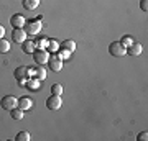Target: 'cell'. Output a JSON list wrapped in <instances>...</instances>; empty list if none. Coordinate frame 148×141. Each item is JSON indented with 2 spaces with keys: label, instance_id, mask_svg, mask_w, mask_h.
Wrapping results in <instances>:
<instances>
[{
  "label": "cell",
  "instance_id": "obj_5",
  "mask_svg": "<svg viewBox=\"0 0 148 141\" xmlns=\"http://www.w3.org/2000/svg\"><path fill=\"white\" fill-rule=\"evenodd\" d=\"M48 64H49L51 71H54V72H58V71H61V69H63V59L59 58L58 54L49 56V59H48Z\"/></svg>",
  "mask_w": 148,
  "mask_h": 141
},
{
  "label": "cell",
  "instance_id": "obj_6",
  "mask_svg": "<svg viewBox=\"0 0 148 141\" xmlns=\"http://www.w3.org/2000/svg\"><path fill=\"white\" fill-rule=\"evenodd\" d=\"M63 105V100H61V95H51V97H48L46 100V107L49 110H58L59 107Z\"/></svg>",
  "mask_w": 148,
  "mask_h": 141
},
{
  "label": "cell",
  "instance_id": "obj_8",
  "mask_svg": "<svg viewBox=\"0 0 148 141\" xmlns=\"http://www.w3.org/2000/svg\"><path fill=\"white\" fill-rule=\"evenodd\" d=\"M12 36H13V41L15 43H23L27 41V31L23 30V28H15L13 30V33H12Z\"/></svg>",
  "mask_w": 148,
  "mask_h": 141
},
{
  "label": "cell",
  "instance_id": "obj_3",
  "mask_svg": "<svg viewBox=\"0 0 148 141\" xmlns=\"http://www.w3.org/2000/svg\"><path fill=\"white\" fill-rule=\"evenodd\" d=\"M0 105H2V108L3 110H13L18 107V99H15L13 95H5L3 99L0 100Z\"/></svg>",
  "mask_w": 148,
  "mask_h": 141
},
{
  "label": "cell",
  "instance_id": "obj_4",
  "mask_svg": "<svg viewBox=\"0 0 148 141\" xmlns=\"http://www.w3.org/2000/svg\"><path fill=\"white\" fill-rule=\"evenodd\" d=\"M109 51H110V54L112 56H115V58H120V56H123V54H127V49L122 46V43H119V41L110 43Z\"/></svg>",
  "mask_w": 148,
  "mask_h": 141
},
{
  "label": "cell",
  "instance_id": "obj_16",
  "mask_svg": "<svg viewBox=\"0 0 148 141\" xmlns=\"http://www.w3.org/2000/svg\"><path fill=\"white\" fill-rule=\"evenodd\" d=\"M40 5V0H23V7L27 10H35Z\"/></svg>",
  "mask_w": 148,
  "mask_h": 141
},
{
  "label": "cell",
  "instance_id": "obj_26",
  "mask_svg": "<svg viewBox=\"0 0 148 141\" xmlns=\"http://www.w3.org/2000/svg\"><path fill=\"white\" fill-rule=\"evenodd\" d=\"M137 138H138V140H140V141L147 140V138H148V133H147V131H142V133H140V135H138Z\"/></svg>",
  "mask_w": 148,
  "mask_h": 141
},
{
  "label": "cell",
  "instance_id": "obj_11",
  "mask_svg": "<svg viewBox=\"0 0 148 141\" xmlns=\"http://www.w3.org/2000/svg\"><path fill=\"white\" fill-rule=\"evenodd\" d=\"M127 54H132V56H138V54H142V44L133 41L132 44L127 48Z\"/></svg>",
  "mask_w": 148,
  "mask_h": 141
},
{
  "label": "cell",
  "instance_id": "obj_23",
  "mask_svg": "<svg viewBox=\"0 0 148 141\" xmlns=\"http://www.w3.org/2000/svg\"><path fill=\"white\" fill-rule=\"evenodd\" d=\"M120 43H122V46H123L125 49H127V48L133 43V38H132V36H123V38H122V41H120Z\"/></svg>",
  "mask_w": 148,
  "mask_h": 141
},
{
  "label": "cell",
  "instance_id": "obj_18",
  "mask_svg": "<svg viewBox=\"0 0 148 141\" xmlns=\"http://www.w3.org/2000/svg\"><path fill=\"white\" fill-rule=\"evenodd\" d=\"M10 51V41L5 40V38H2L0 40V52L3 54V52H8Z\"/></svg>",
  "mask_w": 148,
  "mask_h": 141
},
{
  "label": "cell",
  "instance_id": "obj_13",
  "mask_svg": "<svg viewBox=\"0 0 148 141\" xmlns=\"http://www.w3.org/2000/svg\"><path fill=\"white\" fill-rule=\"evenodd\" d=\"M21 48H23V52H27V54H33V51L36 49V46H35V43H33L32 40L23 41L21 43Z\"/></svg>",
  "mask_w": 148,
  "mask_h": 141
},
{
  "label": "cell",
  "instance_id": "obj_12",
  "mask_svg": "<svg viewBox=\"0 0 148 141\" xmlns=\"http://www.w3.org/2000/svg\"><path fill=\"white\" fill-rule=\"evenodd\" d=\"M18 107L21 110H30L33 107V100L30 97H21V99H18Z\"/></svg>",
  "mask_w": 148,
  "mask_h": 141
},
{
  "label": "cell",
  "instance_id": "obj_9",
  "mask_svg": "<svg viewBox=\"0 0 148 141\" xmlns=\"http://www.w3.org/2000/svg\"><path fill=\"white\" fill-rule=\"evenodd\" d=\"M32 77L38 79V80H45L46 79V71H45V67L43 66H38V67H33L32 69Z\"/></svg>",
  "mask_w": 148,
  "mask_h": 141
},
{
  "label": "cell",
  "instance_id": "obj_25",
  "mask_svg": "<svg viewBox=\"0 0 148 141\" xmlns=\"http://www.w3.org/2000/svg\"><path fill=\"white\" fill-rule=\"evenodd\" d=\"M140 8H142L143 12L148 10V0H142V2H140Z\"/></svg>",
  "mask_w": 148,
  "mask_h": 141
},
{
  "label": "cell",
  "instance_id": "obj_15",
  "mask_svg": "<svg viewBox=\"0 0 148 141\" xmlns=\"http://www.w3.org/2000/svg\"><path fill=\"white\" fill-rule=\"evenodd\" d=\"M59 48L61 49H68V51H76V43L73 41V40H66V41H63L61 44H59Z\"/></svg>",
  "mask_w": 148,
  "mask_h": 141
},
{
  "label": "cell",
  "instance_id": "obj_14",
  "mask_svg": "<svg viewBox=\"0 0 148 141\" xmlns=\"http://www.w3.org/2000/svg\"><path fill=\"white\" fill-rule=\"evenodd\" d=\"M25 85H27L30 90H38L40 89V85H41V80H38V79H35V77H30Z\"/></svg>",
  "mask_w": 148,
  "mask_h": 141
},
{
  "label": "cell",
  "instance_id": "obj_10",
  "mask_svg": "<svg viewBox=\"0 0 148 141\" xmlns=\"http://www.w3.org/2000/svg\"><path fill=\"white\" fill-rule=\"evenodd\" d=\"M10 23H12V26H15V28H23V26L27 25V20H25L23 15H13L10 18Z\"/></svg>",
  "mask_w": 148,
  "mask_h": 141
},
{
  "label": "cell",
  "instance_id": "obj_2",
  "mask_svg": "<svg viewBox=\"0 0 148 141\" xmlns=\"http://www.w3.org/2000/svg\"><path fill=\"white\" fill-rule=\"evenodd\" d=\"M33 59H35V63L40 64V66H45L48 64V59H49V51L48 49H35L33 51Z\"/></svg>",
  "mask_w": 148,
  "mask_h": 141
},
{
  "label": "cell",
  "instance_id": "obj_7",
  "mask_svg": "<svg viewBox=\"0 0 148 141\" xmlns=\"http://www.w3.org/2000/svg\"><path fill=\"white\" fill-rule=\"evenodd\" d=\"M43 28L41 21L40 20H35V21H28L27 23V35H36V33H40V30Z\"/></svg>",
  "mask_w": 148,
  "mask_h": 141
},
{
  "label": "cell",
  "instance_id": "obj_27",
  "mask_svg": "<svg viewBox=\"0 0 148 141\" xmlns=\"http://www.w3.org/2000/svg\"><path fill=\"white\" fill-rule=\"evenodd\" d=\"M3 36H5V28H3V26L0 25V40H2Z\"/></svg>",
  "mask_w": 148,
  "mask_h": 141
},
{
  "label": "cell",
  "instance_id": "obj_1",
  "mask_svg": "<svg viewBox=\"0 0 148 141\" xmlns=\"http://www.w3.org/2000/svg\"><path fill=\"white\" fill-rule=\"evenodd\" d=\"M13 74H15V79L18 80V84H20V85H25L27 80L32 77V69L28 67V66H20V67L15 69Z\"/></svg>",
  "mask_w": 148,
  "mask_h": 141
},
{
  "label": "cell",
  "instance_id": "obj_22",
  "mask_svg": "<svg viewBox=\"0 0 148 141\" xmlns=\"http://www.w3.org/2000/svg\"><path fill=\"white\" fill-rule=\"evenodd\" d=\"M51 92H53L54 95H61L63 94V85H61V84H53V85H51Z\"/></svg>",
  "mask_w": 148,
  "mask_h": 141
},
{
  "label": "cell",
  "instance_id": "obj_17",
  "mask_svg": "<svg viewBox=\"0 0 148 141\" xmlns=\"http://www.w3.org/2000/svg\"><path fill=\"white\" fill-rule=\"evenodd\" d=\"M46 49H48V51H51V52H56L59 49V43L56 41V40H48Z\"/></svg>",
  "mask_w": 148,
  "mask_h": 141
},
{
  "label": "cell",
  "instance_id": "obj_19",
  "mask_svg": "<svg viewBox=\"0 0 148 141\" xmlns=\"http://www.w3.org/2000/svg\"><path fill=\"white\" fill-rule=\"evenodd\" d=\"M23 113H25V110H21L20 107H16V108L12 110V118H15V120H21V118H23Z\"/></svg>",
  "mask_w": 148,
  "mask_h": 141
},
{
  "label": "cell",
  "instance_id": "obj_24",
  "mask_svg": "<svg viewBox=\"0 0 148 141\" xmlns=\"http://www.w3.org/2000/svg\"><path fill=\"white\" fill-rule=\"evenodd\" d=\"M58 56L63 59V61H64V59H69V58H71V51H68V49H61Z\"/></svg>",
  "mask_w": 148,
  "mask_h": 141
},
{
  "label": "cell",
  "instance_id": "obj_20",
  "mask_svg": "<svg viewBox=\"0 0 148 141\" xmlns=\"http://www.w3.org/2000/svg\"><path fill=\"white\" fill-rule=\"evenodd\" d=\"M16 141H30V133L28 131H20L18 135L15 136Z\"/></svg>",
  "mask_w": 148,
  "mask_h": 141
},
{
  "label": "cell",
  "instance_id": "obj_21",
  "mask_svg": "<svg viewBox=\"0 0 148 141\" xmlns=\"http://www.w3.org/2000/svg\"><path fill=\"white\" fill-rule=\"evenodd\" d=\"M48 40L49 38H40L36 43H35V46L36 48H40V49H46V46H48Z\"/></svg>",
  "mask_w": 148,
  "mask_h": 141
}]
</instances>
